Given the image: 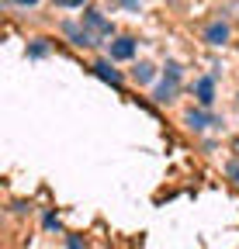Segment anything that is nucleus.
I'll return each instance as SVG.
<instances>
[{"label":"nucleus","instance_id":"obj_1","mask_svg":"<svg viewBox=\"0 0 239 249\" xmlns=\"http://www.w3.org/2000/svg\"><path fill=\"white\" fill-rule=\"evenodd\" d=\"M83 31L94 38V45L101 42V38H111V21H104V14H97V11H87L83 14Z\"/></svg>","mask_w":239,"mask_h":249},{"label":"nucleus","instance_id":"obj_2","mask_svg":"<svg viewBox=\"0 0 239 249\" xmlns=\"http://www.w3.org/2000/svg\"><path fill=\"white\" fill-rule=\"evenodd\" d=\"M177 83H181V66H177V62H170V66H166V80L156 87V93H153V97H156L160 104L173 101V97H177Z\"/></svg>","mask_w":239,"mask_h":249},{"label":"nucleus","instance_id":"obj_3","mask_svg":"<svg viewBox=\"0 0 239 249\" xmlns=\"http://www.w3.org/2000/svg\"><path fill=\"white\" fill-rule=\"evenodd\" d=\"M204 42L208 45H225L229 42V24L225 21H212V24L204 28Z\"/></svg>","mask_w":239,"mask_h":249},{"label":"nucleus","instance_id":"obj_4","mask_svg":"<svg viewBox=\"0 0 239 249\" xmlns=\"http://www.w3.org/2000/svg\"><path fill=\"white\" fill-rule=\"evenodd\" d=\"M135 55V38H114L111 42V59H132Z\"/></svg>","mask_w":239,"mask_h":249},{"label":"nucleus","instance_id":"obj_5","mask_svg":"<svg viewBox=\"0 0 239 249\" xmlns=\"http://www.w3.org/2000/svg\"><path fill=\"white\" fill-rule=\"evenodd\" d=\"M94 73H97L104 83H111V87H118V83H122V73H118V70H111V62H94Z\"/></svg>","mask_w":239,"mask_h":249},{"label":"nucleus","instance_id":"obj_6","mask_svg":"<svg viewBox=\"0 0 239 249\" xmlns=\"http://www.w3.org/2000/svg\"><path fill=\"white\" fill-rule=\"evenodd\" d=\"M187 124L191 128H212V124H219V118L204 114V111H187Z\"/></svg>","mask_w":239,"mask_h":249},{"label":"nucleus","instance_id":"obj_7","mask_svg":"<svg viewBox=\"0 0 239 249\" xmlns=\"http://www.w3.org/2000/svg\"><path fill=\"white\" fill-rule=\"evenodd\" d=\"M198 101L208 107L215 101V83H212V76H204V80H198Z\"/></svg>","mask_w":239,"mask_h":249},{"label":"nucleus","instance_id":"obj_8","mask_svg":"<svg viewBox=\"0 0 239 249\" xmlns=\"http://www.w3.org/2000/svg\"><path fill=\"white\" fill-rule=\"evenodd\" d=\"M66 35H70V38H73L76 45H94V38L87 35V31H80L76 24H66Z\"/></svg>","mask_w":239,"mask_h":249},{"label":"nucleus","instance_id":"obj_9","mask_svg":"<svg viewBox=\"0 0 239 249\" xmlns=\"http://www.w3.org/2000/svg\"><path fill=\"white\" fill-rule=\"evenodd\" d=\"M153 73H156V70L149 66V62H139V70H135V80H139V83H149V80H153Z\"/></svg>","mask_w":239,"mask_h":249},{"label":"nucleus","instance_id":"obj_10","mask_svg":"<svg viewBox=\"0 0 239 249\" xmlns=\"http://www.w3.org/2000/svg\"><path fill=\"white\" fill-rule=\"evenodd\" d=\"M229 177L239 183V160H232V163H229Z\"/></svg>","mask_w":239,"mask_h":249},{"label":"nucleus","instance_id":"obj_11","mask_svg":"<svg viewBox=\"0 0 239 249\" xmlns=\"http://www.w3.org/2000/svg\"><path fill=\"white\" fill-rule=\"evenodd\" d=\"M45 52H49V45H45V42H38V45L32 49V55H45Z\"/></svg>","mask_w":239,"mask_h":249},{"label":"nucleus","instance_id":"obj_12","mask_svg":"<svg viewBox=\"0 0 239 249\" xmlns=\"http://www.w3.org/2000/svg\"><path fill=\"white\" fill-rule=\"evenodd\" d=\"M55 4H63V7H80L83 0H55Z\"/></svg>","mask_w":239,"mask_h":249},{"label":"nucleus","instance_id":"obj_13","mask_svg":"<svg viewBox=\"0 0 239 249\" xmlns=\"http://www.w3.org/2000/svg\"><path fill=\"white\" fill-rule=\"evenodd\" d=\"M66 246H70V249H83V242H80L76 235H70V242H66Z\"/></svg>","mask_w":239,"mask_h":249},{"label":"nucleus","instance_id":"obj_14","mask_svg":"<svg viewBox=\"0 0 239 249\" xmlns=\"http://www.w3.org/2000/svg\"><path fill=\"white\" fill-rule=\"evenodd\" d=\"M14 4H24V7H35L38 0H14Z\"/></svg>","mask_w":239,"mask_h":249},{"label":"nucleus","instance_id":"obj_15","mask_svg":"<svg viewBox=\"0 0 239 249\" xmlns=\"http://www.w3.org/2000/svg\"><path fill=\"white\" fill-rule=\"evenodd\" d=\"M125 4H129V7H135V4H139V0H125Z\"/></svg>","mask_w":239,"mask_h":249}]
</instances>
